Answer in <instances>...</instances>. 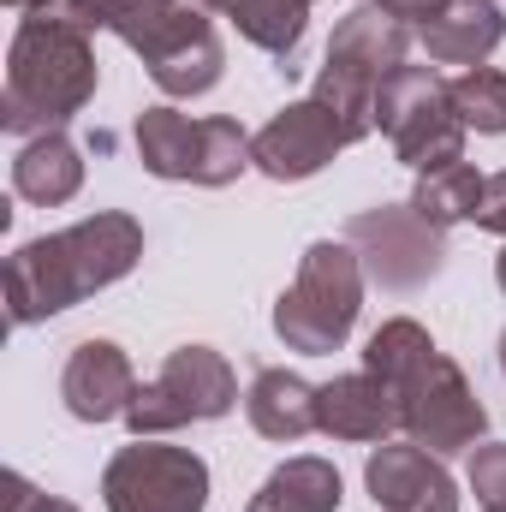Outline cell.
I'll list each match as a JSON object with an SVG mask.
<instances>
[{
  "mask_svg": "<svg viewBox=\"0 0 506 512\" xmlns=\"http://www.w3.org/2000/svg\"><path fill=\"white\" fill-rule=\"evenodd\" d=\"M102 24L90 18L84 0H36L18 18V36L6 48V96H0V126L12 137H42L60 131L102 84L96 66V36Z\"/></svg>",
  "mask_w": 506,
  "mask_h": 512,
  "instance_id": "1",
  "label": "cell"
},
{
  "mask_svg": "<svg viewBox=\"0 0 506 512\" xmlns=\"http://www.w3.org/2000/svg\"><path fill=\"white\" fill-rule=\"evenodd\" d=\"M143 256V227L131 215H90L66 233H48V239H30L6 256V316L12 328H30V322H48L72 304H84L90 292L126 280Z\"/></svg>",
  "mask_w": 506,
  "mask_h": 512,
  "instance_id": "2",
  "label": "cell"
},
{
  "mask_svg": "<svg viewBox=\"0 0 506 512\" xmlns=\"http://www.w3.org/2000/svg\"><path fill=\"white\" fill-rule=\"evenodd\" d=\"M364 370L399 393V429L417 447H429V453H465L489 429V411L471 393L465 370L411 316H393V322H381L376 334H370Z\"/></svg>",
  "mask_w": 506,
  "mask_h": 512,
  "instance_id": "3",
  "label": "cell"
},
{
  "mask_svg": "<svg viewBox=\"0 0 506 512\" xmlns=\"http://www.w3.org/2000/svg\"><path fill=\"white\" fill-rule=\"evenodd\" d=\"M102 30L143 54L155 90L167 96H209L221 84V36L191 0H84Z\"/></svg>",
  "mask_w": 506,
  "mask_h": 512,
  "instance_id": "4",
  "label": "cell"
},
{
  "mask_svg": "<svg viewBox=\"0 0 506 512\" xmlns=\"http://www.w3.org/2000/svg\"><path fill=\"white\" fill-rule=\"evenodd\" d=\"M405 48H411V30L399 18H387L381 6H358L334 24L328 60H322V78H316V102L334 114L346 143H364L376 131V96L405 66Z\"/></svg>",
  "mask_w": 506,
  "mask_h": 512,
  "instance_id": "5",
  "label": "cell"
},
{
  "mask_svg": "<svg viewBox=\"0 0 506 512\" xmlns=\"http://www.w3.org/2000/svg\"><path fill=\"white\" fill-rule=\"evenodd\" d=\"M358 310H364V262H358V251L346 239H316L298 262V280L274 304V334L286 340V352L322 358V352L346 346V334L358 328Z\"/></svg>",
  "mask_w": 506,
  "mask_h": 512,
  "instance_id": "6",
  "label": "cell"
},
{
  "mask_svg": "<svg viewBox=\"0 0 506 512\" xmlns=\"http://www.w3.org/2000/svg\"><path fill=\"white\" fill-rule=\"evenodd\" d=\"M137 161L155 179H179V185H233L251 167V137L239 120L215 114V120H191L179 108H143L137 114Z\"/></svg>",
  "mask_w": 506,
  "mask_h": 512,
  "instance_id": "7",
  "label": "cell"
},
{
  "mask_svg": "<svg viewBox=\"0 0 506 512\" xmlns=\"http://www.w3.org/2000/svg\"><path fill=\"white\" fill-rule=\"evenodd\" d=\"M376 126L393 137V155L417 173L465 161V120L453 114L447 84L429 66H399L376 96Z\"/></svg>",
  "mask_w": 506,
  "mask_h": 512,
  "instance_id": "8",
  "label": "cell"
},
{
  "mask_svg": "<svg viewBox=\"0 0 506 512\" xmlns=\"http://www.w3.org/2000/svg\"><path fill=\"white\" fill-rule=\"evenodd\" d=\"M233 405H239L233 364L209 346H179V352H167L155 382L137 387L126 423L131 435H167V429H185V423H215Z\"/></svg>",
  "mask_w": 506,
  "mask_h": 512,
  "instance_id": "9",
  "label": "cell"
},
{
  "mask_svg": "<svg viewBox=\"0 0 506 512\" xmlns=\"http://www.w3.org/2000/svg\"><path fill=\"white\" fill-rule=\"evenodd\" d=\"M108 512H203L209 507V465L191 447H161L137 435L102 471Z\"/></svg>",
  "mask_w": 506,
  "mask_h": 512,
  "instance_id": "10",
  "label": "cell"
},
{
  "mask_svg": "<svg viewBox=\"0 0 506 512\" xmlns=\"http://www.w3.org/2000/svg\"><path fill=\"white\" fill-rule=\"evenodd\" d=\"M346 245L364 262V280H376L387 292H417L441 274L447 239L441 227H429L411 203H381L346 221Z\"/></svg>",
  "mask_w": 506,
  "mask_h": 512,
  "instance_id": "11",
  "label": "cell"
},
{
  "mask_svg": "<svg viewBox=\"0 0 506 512\" xmlns=\"http://www.w3.org/2000/svg\"><path fill=\"white\" fill-rule=\"evenodd\" d=\"M340 149H346V131L334 126V114L310 96V102L280 108V114L251 137V167H262V173L280 179V185H298V179H316Z\"/></svg>",
  "mask_w": 506,
  "mask_h": 512,
  "instance_id": "12",
  "label": "cell"
},
{
  "mask_svg": "<svg viewBox=\"0 0 506 512\" xmlns=\"http://www.w3.org/2000/svg\"><path fill=\"white\" fill-rule=\"evenodd\" d=\"M364 483L381 512H459V489L441 465V453L411 447H376L364 465Z\"/></svg>",
  "mask_w": 506,
  "mask_h": 512,
  "instance_id": "13",
  "label": "cell"
},
{
  "mask_svg": "<svg viewBox=\"0 0 506 512\" xmlns=\"http://www.w3.org/2000/svg\"><path fill=\"white\" fill-rule=\"evenodd\" d=\"M60 399L78 423H108V417H126L131 399H137V376H131V358L114 340H84L72 346L66 358V376H60Z\"/></svg>",
  "mask_w": 506,
  "mask_h": 512,
  "instance_id": "14",
  "label": "cell"
},
{
  "mask_svg": "<svg viewBox=\"0 0 506 512\" xmlns=\"http://www.w3.org/2000/svg\"><path fill=\"white\" fill-rule=\"evenodd\" d=\"M316 429L334 441H387L399 429V393L370 370L334 376L328 387H316Z\"/></svg>",
  "mask_w": 506,
  "mask_h": 512,
  "instance_id": "15",
  "label": "cell"
},
{
  "mask_svg": "<svg viewBox=\"0 0 506 512\" xmlns=\"http://www.w3.org/2000/svg\"><path fill=\"white\" fill-rule=\"evenodd\" d=\"M423 48H429V60H441V66H483L495 48L506 42V18L495 0H453L441 18H429L423 30Z\"/></svg>",
  "mask_w": 506,
  "mask_h": 512,
  "instance_id": "16",
  "label": "cell"
},
{
  "mask_svg": "<svg viewBox=\"0 0 506 512\" xmlns=\"http://www.w3.org/2000/svg\"><path fill=\"white\" fill-rule=\"evenodd\" d=\"M78 185H84V155H78V143H72L66 131L30 137V143L18 149V161H12V191H18L24 203H36V209L72 203Z\"/></svg>",
  "mask_w": 506,
  "mask_h": 512,
  "instance_id": "17",
  "label": "cell"
},
{
  "mask_svg": "<svg viewBox=\"0 0 506 512\" xmlns=\"http://www.w3.org/2000/svg\"><path fill=\"white\" fill-rule=\"evenodd\" d=\"M245 411L262 441H304L316 429V387L292 370H262L245 393Z\"/></svg>",
  "mask_w": 506,
  "mask_h": 512,
  "instance_id": "18",
  "label": "cell"
},
{
  "mask_svg": "<svg viewBox=\"0 0 506 512\" xmlns=\"http://www.w3.org/2000/svg\"><path fill=\"white\" fill-rule=\"evenodd\" d=\"M340 507V471L316 453L286 459L280 471H268V483L251 495L245 512H334Z\"/></svg>",
  "mask_w": 506,
  "mask_h": 512,
  "instance_id": "19",
  "label": "cell"
},
{
  "mask_svg": "<svg viewBox=\"0 0 506 512\" xmlns=\"http://www.w3.org/2000/svg\"><path fill=\"white\" fill-rule=\"evenodd\" d=\"M483 173L471 161H453V167H435V173H417V191H411V209L429 221V227H459V221H477V203H483Z\"/></svg>",
  "mask_w": 506,
  "mask_h": 512,
  "instance_id": "20",
  "label": "cell"
},
{
  "mask_svg": "<svg viewBox=\"0 0 506 512\" xmlns=\"http://www.w3.org/2000/svg\"><path fill=\"white\" fill-rule=\"evenodd\" d=\"M310 6H316V0H233V6H227V18L239 24V36L256 42L262 54L292 60V54H298V42H304Z\"/></svg>",
  "mask_w": 506,
  "mask_h": 512,
  "instance_id": "21",
  "label": "cell"
},
{
  "mask_svg": "<svg viewBox=\"0 0 506 512\" xmlns=\"http://www.w3.org/2000/svg\"><path fill=\"white\" fill-rule=\"evenodd\" d=\"M453 96V114L465 120V131H483V137H501L506 131V72L495 66H471L447 84Z\"/></svg>",
  "mask_w": 506,
  "mask_h": 512,
  "instance_id": "22",
  "label": "cell"
},
{
  "mask_svg": "<svg viewBox=\"0 0 506 512\" xmlns=\"http://www.w3.org/2000/svg\"><path fill=\"white\" fill-rule=\"evenodd\" d=\"M471 489L489 512H506V441L471 447Z\"/></svg>",
  "mask_w": 506,
  "mask_h": 512,
  "instance_id": "23",
  "label": "cell"
},
{
  "mask_svg": "<svg viewBox=\"0 0 506 512\" xmlns=\"http://www.w3.org/2000/svg\"><path fill=\"white\" fill-rule=\"evenodd\" d=\"M0 512H78V507H72V501H54V495L30 489L18 471H6V483H0Z\"/></svg>",
  "mask_w": 506,
  "mask_h": 512,
  "instance_id": "24",
  "label": "cell"
},
{
  "mask_svg": "<svg viewBox=\"0 0 506 512\" xmlns=\"http://www.w3.org/2000/svg\"><path fill=\"white\" fill-rule=\"evenodd\" d=\"M477 227H483V233H501V239H506V167H501V173H489V185H483Z\"/></svg>",
  "mask_w": 506,
  "mask_h": 512,
  "instance_id": "25",
  "label": "cell"
},
{
  "mask_svg": "<svg viewBox=\"0 0 506 512\" xmlns=\"http://www.w3.org/2000/svg\"><path fill=\"white\" fill-rule=\"evenodd\" d=\"M364 6H381V12L399 18V24H429V18H441L453 0H364Z\"/></svg>",
  "mask_w": 506,
  "mask_h": 512,
  "instance_id": "26",
  "label": "cell"
},
{
  "mask_svg": "<svg viewBox=\"0 0 506 512\" xmlns=\"http://www.w3.org/2000/svg\"><path fill=\"white\" fill-rule=\"evenodd\" d=\"M495 280H501V292H506V251L495 256Z\"/></svg>",
  "mask_w": 506,
  "mask_h": 512,
  "instance_id": "27",
  "label": "cell"
},
{
  "mask_svg": "<svg viewBox=\"0 0 506 512\" xmlns=\"http://www.w3.org/2000/svg\"><path fill=\"white\" fill-rule=\"evenodd\" d=\"M191 6H203V12H209V6H221V12H227V6H233V0H191Z\"/></svg>",
  "mask_w": 506,
  "mask_h": 512,
  "instance_id": "28",
  "label": "cell"
},
{
  "mask_svg": "<svg viewBox=\"0 0 506 512\" xmlns=\"http://www.w3.org/2000/svg\"><path fill=\"white\" fill-rule=\"evenodd\" d=\"M6 6H36V0H6Z\"/></svg>",
  "mask_w": 506,
  "mask_h": 512,
  "instance_id": "29",
  "label": "cell"
},
{
  "mask_svg": "<svg viewBox=\"0 0 506 512\" xmlns=\"http://www.w3.org/2000/svg\"><path fill=\"white\" fill-rule=\"evenodd\" d=\"M501 370H506V334H501Z\"/></svg>",
  "mask_w": 506,
  "mask_h": 512,
  "instance_id": "30",
  "label": "cell"
}]
</instances>
